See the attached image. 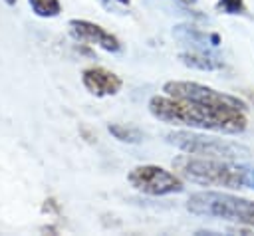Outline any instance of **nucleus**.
Here are the masks:
<instances>
[{"label": "nucleus", "mask_w": 254, "mask_h": 236, "mask_svg": "<svg viewBox=\"0 0 254 236\" xmlns=\"http://www.w3.org/2000/svg\"><path fill=\"white\" fill-rule=\"evenodd\" d=\"M167 141L175 145L177 149L189 155H196V157L224 159V161H244L252 157V151L236 141L206 137V135L192 133V131H173L167 135Z\"/></svg>", "instance_id": "4"}, {"label": "nucleus", "mask_w": 254, "mask_h": 236, "mask_svg": "<svg viewBox=\"0 0 254 236\" xmlns=\"http://www.w3.org/2000/svg\"><path fill=\"white\" fill-rule=\"evenodd\" d=\"M250 188H254V169L250 171Z\"/></svg>", "instance_id": "14"}, {"label": "nucleus", "mask_w": 254, "mask_h": 236, "mask_svg": "<svg viewBox=\"0 0 254 236\" xmlns=\"http://www.w3.org/2000/svg\"><path fill=\"white\" fill-rule=\"evenodd\" d=\"M81 83L95 97L117 95L119 89H121V85H123V81H121V77L117 73H113L111 69L101 67V65L85 67L81 71Z\"/></svg>", "instance_id": "8"}, {"label": "nucleus", "mask_w": 254, "mask_h": 236, "mask_svg": "<svg viewBox=\"0 0 254 236\" xmlns=\"http://www.w3.org/2000/svg\"><path fill=\"white\" fill-rule=\"evenodd\" d=\"M216 10L224 14H246V4L244 0H218Z\"/></svg>", "instance_id": "12"}, {"label": "nucleus", "mask_w": 254, "mask_h": 236, "mask_svg": "<svg viewBox=\"0 0 254 236\" xmlns=\"http://www.w3.org/2000/svg\"><path fill=\"white\" fill-rule=\"evenodd\" d=\"M34 14L40 18H56L62 12L60 0H28Z\"/></svg>", "instance_id": "11"}, {"label": "nucleus", "mask_w": 254, "mask_h": 236, "mask_svg": "<svg viewBox=\"0 0 254 236\" xmlns=\"http://www.w3.org/2000/svg\"><path fill=\"white\" fill-rule=\"evenodd\" d=\"M107 129H109V133H111L115 139H119V141H123V143H139V141L143 139L141 131H139V129H135V127H131V125L111 123Z\"/></svg>", "instance_id": "10"}, {"label": "nucleus", "mask_w": 254, "mask_h": 236, "mask_svg": "<svg viewBox=\"0 0 254 236\" xmlns=\"http://www.w3.org/2000/svg\"><path fill=\"white\" fill-rule=\"evenodd\" d=\"M127 180L133 188L151 196H165L185 188V180L177 173H171L159 165H139L129 171Z\"/></svg>", "instance_id": "6"}, {"label": "nucleus", "mask_w": 254, "mask_h": 236, "mask_svg": "<svg viewBox=\"0 0 254 236\" xmlns=\"http://www.w3.org/2000/svg\"><path fill=\"white\" fill-rule=\"evenodd\" d=\"M163 91L171 97L196 101V103L216 107V109H240V111L248 109V105L240 97L216 91V89L202 85V83H196V81H167L163 85Z\"/></svg>", "instance_id": "5"}, {"label": "nucleus", "mask_w": 254, "mask_h": 236, "mask_svg": "<svg viewBox=\"0 0 254 236\" xmlns=\"http://www.w3.org/2000/svg\"><path fill=\"white\" fill-rule=\"evenodd\" d=\"M6 4H16V0H6Z\"/></svg>", "instance_id": "16"}, {"label": "nucleus", "mask_w": 254, "mask_h": 236, "mask_svg": "<svg viewBox=\"0 0 254 236\" xmlns=\"http://www.w3.org/2000/svg\"><path fill=\"white\" fill-rule=\"evenodd\" d=\"M173 171L187 182L216 188H250V171L238 161L208 159L196 155H179L173 161Z\"/></svg>", "instance_id": "2"}, {"label": "nucleus", "mask_w": 254, "mask_h": 236, "mask_svg": "<svg viewBox=\"0 0 254 236\" xmlns=\"http://www.w3.org/2000/svg\"><path fill=\"white\" fill-rule=\"evenodd\" d=\"M183 61L190 67H198V69H216L222 67V61L216 59L214 56L206 54V52H189V54H181Z\"/></svg>", "instance_id": "9"}, {"label": "nucleus", "mask_w": 254, "mask_h": 236, "mask_svg": "<svg viewBox=\"0 0 254 236\" xmlns=\"http://www.w3.org/2000/svg\"><path fill=\"white\" fill-rule=\"evenodd\" d=\"M58 210H60V206H58V202H56L54 198L46 200V204H44V212H58Z\"/></svg>", "instance_id": "13"}, {"label": "nucleus", "mask_w": 254, "mask_h": 236, "mask_svg": "<svg viewBox=\"0 0 254 236\" xmlns=\"http://www.w3.org/2000/svg\"><path fill=\"white\" fill-rule=\"evenodd\" d=\"M187 208L198 216L220 218L254 228V200L230 192H218V190L194 192L189 196Z\"/></svg>", "instance_id": "3"}, {"label": "nucleus", "mask_w": 254, "mask_h": 236, "mask_svg": "<svg viewBox=\"0 0 254 236\" xmlns=\"http://www.w3.org/2000/svg\"><path fill=\"white\" fill-rule=\"evenodd\" d=\"M181 2H185V4H192L194 0H181Z\"/></svg>", "instance_id": "15"}, {"label": "nucleus", "mask_w": 254, "mask_h": 236, "mask_svg": "<svg viewBox=\"0 0 254 236\" xmlns=\"http://www.w3.org/2000/svg\"><path fill=\"white\" fill-rule=\"evenodd\" d=\"M149 111L155 119L169 125H185L202 131H216L236 135L248 125L240 109H216L196 101L177 99L171 95H155L149 101Z\"/></svg>", "instance_id": "1"}, {"label": "nucleus", "mask_w": 254, "mask_h": 236, "mask_svg": "<svg viewBox=\"0 0 254 236\" xmlns=\"http://www.w3.org/2000/svg\"><path fill=\"white\" fill-rule=\"evenodd\" d=\"M67 28H69V34L81 42V44H87V46H97L105 52H119L121 50V42L117 36H113L111 32H107L103 26L95 24V22H89V20H69L67 22Z\"/></svg>", "instance_id": "7"}]
</instances>
